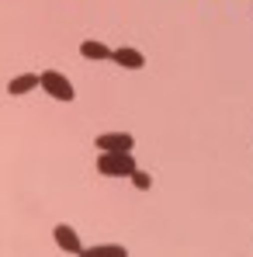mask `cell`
<instances>
[{"mask_svg": "<svg viewBox=\"0 0 253 257\" xmlns=\"http://www.w3.org/2000/svg\"><path fill=\"white\" fill-rule=\"evenodd\" d=\"M97 150L101 153H132L135 139L128 132H104V136H97Z\"/></svg>", "mask_w": 253, "mask_h": 257, "instance_id": "277c9868", "label": "cell"}, {"mask_svg": "<svg viewBox=\"0 0 253 257\" xmlns=\"http://www.w3.org/2000/svg\"><path fill=\"white\" fill-rule=\"evenodd\" d=\"M52 240H56V247L66 250V254H80V250H84V240H80V233H77L70 222H56Z\"/></svg>", "mask_w": 253, "mask_h": 257, "instance_id": "3957f363", "label": "cell"}, {"mask_svg": "<svg viewBox=\"0 0 253 257\" xmlns=\"http://www.w3.org/2000/svg\"><path fill=\"white\" fill-rule=\"evenodd\" d=\"M132 184H135L139 191H149V188H153V177H149L146 171H139V167H135V171H132Z\"/></svg>", "mask_w": 253, "mask_h": 257, "instance_id": "9c48e42d", "label": "cell"}, {"mask_svg": "<svg viewBox=\"0 0 253 257\" xmlns=\"http://www.w3.org/2000/svg\"><path fill=\"white\" fill-rule=\"evenodd\" d=\"M42 90L52 97V101H63V104H70V101L77 97V90H73V84H70V77L59 73V70H45V73H42Z\"/></svg>", "mask_w": 253, "mask_h": 257, "instance_id": "7a4b0ae2", "label": "cell"}, {"mask_svg": "<svg viewBox=\"0 0 253 257\" xmlns=\"http://www.w3.org/2000/svg\"><path fill=\"white\" fill-rule=\"evenodd\" d=\"M135 160L132 153H101L97 157V174L101 177H132Z\"/></svg>", "mask_w": 253, "mask_h": 257, "instance_id": "6da1fadb", "label": "cell"}, {"mask_svg": "<svg viewBox=\"0 0 253 257\" xmlns=\"http://www.w3.org/2000/svg\"><path fill=\"white\" fill-rule=\"evenodd\" d=\"M77 257H128L122 243H101V247H84Z\"/></svg>", "mask_w": 253, "mask_h": 257, "instance_id": "ba28073f", "label": "cell"}, {"mask_svg": "<svg viewBox=\"0 0 253 257\" xmlns=\"http://www.w3.org/2000/svg\"><path fill=\"white\" fill-rule=\"evenodd\" d=\"M80 56L84 59H94V63H104V59L115 56V49H108L104 42H97V39H84L80 42Z\"/></svg>", "mask_w": 253, "mask_h": 257, "instance_id": "52a82bcc", "label": "cell"}, {"mask_svg": "<svg viewBox=\"0 0 253 257\" xmlns=\"http://www.w3.org/2000/svg\"><path fill=\"white\" fill-rule=\"evenodd\" d=\"M42 87V73H21V77H14L11 84H7V94L11 97H25V94H32V90H39Z\"/></svg>", "mask_w": 253, "mask_h": 257, "instance_id": "5b68a950", "label": "cell"}, {"mask_svg": "<svg viewBox=\"0 0 253 257\" xmlns=\"http://www.w3.org/2000/svg\"><path fill=\"white\" fill-rule=\"evenodd\" d=\"M115 66H122V70H142L146 66V56L139 52V49H132V45H122V49H115Z\"/></svg>", "mask_w": 253, "mask_h": 257, "instance_id": "8992f818", "label": "cell"}]
</instances>
